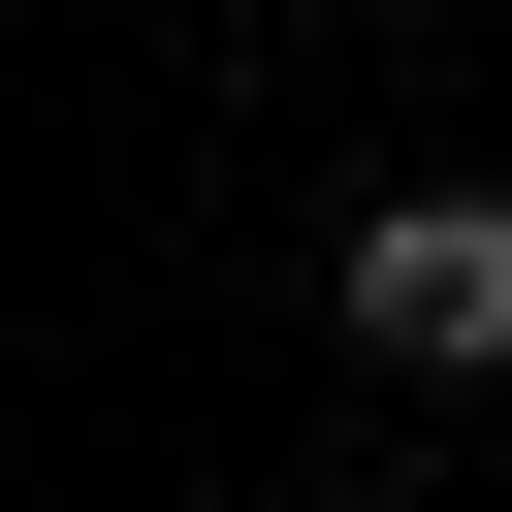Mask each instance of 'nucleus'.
Listing matches in <instances>:
<instances>
[{
	"label": "nucleus",
	"mask_w": 512,
	"mask_h": 512,
	"mask_svg": "<svg viewBox=\"0 0 512 512\" xmlns=\"http://www.w3.org/2000/svg\"><path fill=\"white\" fill-rule=\"evenodd\" d=\"M352 352H384V384H480V352H512V192H384V224H352Z\"/></svg>",
	"instance_id": "nucleus-1"
}]
</instances>
